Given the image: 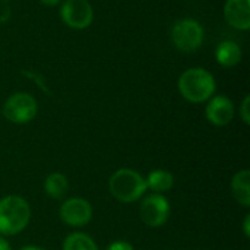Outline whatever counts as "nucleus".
I'll return each instance as SVG.
<instances>
[{"label":"nucleus","instance_id":"nucleus-15","mask_svg":"<svg viewBox=\"0 0 250 250\" xmlns=\"http://www.w3.org/2000/svg\"><path fill=\"white\" fill-rule=\"evenodd\" d=\"M63 250H98L95 242L83 233H72L63 242Z\"/></svg>","mask_w":250,"mask_h":250},{"label":"nucleus","instance_id":"nucleus-22","mask_svg":"<svg viewBox=\"0 0 250 250\" xmlns=\"http://www.w3.org/2000/svg\"><path fill=\"white\" fill-rule=\"evenodd\" d=\"M21 250H45V249H42V248H37V246H25V248H22Z\"/></svg>","mask_w":250,"mask_h":250},{"label":"nucleus","instance_id":"nucleus-13","mask_svg":"<svg viewBox=\"0 0 250 250\" xmlns=\"http://www.w3.org/2000/svg\"><path fill=\"white\" fill-rule=\"evenodd\" d=\"M44 189H45V193L50 198H53V199H63L67 195L69 183H67V179L63 174H60V173H51L45 179Z\"/></svg>","mask_w":250,"mask_h":250},{"label":"nucleus","instance_id":"nucleus-12","mask_svg":"<svg viewBox=\"0 0 250 250\" xmlns=\"http://www.w3.org/2000/svg\"><path fill=\"white\" fill-rule=\"evenodd\" d=\"M249 182V170H242V171H239V173L233 177V180H231V192H233L234 199H236L240 205H243V207H246V208H249L250 207Z\"/></svg>","mask_w":250,"mask_h":250},{"label":"nucleus","instance_id":"nucleus-5","mask_svg":"<svg viewBox=\"0 0 250 250\" xmlns=\"http://www.w3.org/2000/svg\"><path fill=\"white\" fill-rule=\"evenodd\" d=\"M37 101L32 95L25 92H16L10 95L3 105V116L16 125L31 122L37 116Z\"/></svg>","mask_w":250,"mask_h":250},{"label":"nucleus","instance_id":"nucleus-17","mask_svg":"<svg viewBox=\"0 0 250 250\" xmlns=\"http://www.w3.org/2000/svg\"><path fill=\"white\" fill-rule=\"evenodd\" d=\"M10 16V4L9 0H0V23L6 22Z\"/></svg>","mask_w":250,"mask_h":250},{"label":"nucleus","instance_id":"nucleus-3","mask_svg":"<svg viewBox=\"0 0 250 250\" xmlns=\"http://www.w3.org/2000/svg\"><path fill=\"white\" fill-rule=\"evenodd\" d=\"M108 188L111 195L123 204H130L141 199L148 189L145 179L139 173L129 168L117 170L111 176Z\"/></svg>","mask_w":250,"mask_h":250},{"label":"nucleus","instance_id":"nucleus-2","mask_svg":"<svg viewBox=\"0 0 250 250\" xmlns=\"http://www.w3.org/2000/svg\"><path fill=\"white\" fill-rule=\"evenodd\" d=\"M31 220V208L23 198L6 196L0 201V234L21 233Z\"/></svg>","mask_w":250,"mask_h":250},{"label":"nucleus","instance_id":"nucleus-18","mask_svg":"<svg viewBox=\"0 0 250 250\" xmlns=\"http://www.w3.org/2000/svg\"><path fill=\"white\" fill-rule=\"evenodd\" d=\"M105 250H135L133 246L127 242H114L111 243Z\"/></svg>","mask_w":250,"mask_h":250},{"label":"nucleus","instance_id":"nucleus-10","mask_svg":"<svg viewBox=\"0 0 250 250\" xmlns=\"http://www.w3.org/2000/svg\"><path fill=\"white\" fill-rule=\"evenodd\" d=\"M224 18L230 26L248 31L250 28V0H227L224 4Z\"/></svg>","mask_w":250,"mask_h":250},{"label":"nucleus","instance_id":"nucleus-7","mask_svg":"<svg viewBox=\"0 0 250 250\" xmlns=\"http://www.w3.org/2000/svg\"><path fill=\"white\" fill-rule=\"evenodd\" d=\"M141 220L149 227H161L170 217V204L160 193L146 196L139 208Z\"/></svg>","mask_w":250,"mask_h":250},{"label":"nucleus","instance_id":"nucleus-21","mask_svg":"<svg viewBox=\"0 0 250 250\" xmlns=\"http://www.w3.org/2000/svg\"><path fill=\"white\" fill-rule=\"evenodd\" d=\"M41 3H44L45 6H56V4H59L62 0H40Z\"/></svg>","mask_w":250,"mask_h":250},{"label":"nucleus","instance_id":"nucleus-14","mask_svg":"<svg viewBox=\"0 0 250 250\" xmlns=\"http://www.w3.org/2000/svg\"><path fill=\"white\" fill-rule=\"evenodd\" d=\"M145 182H146L148 189H151L157 193H161V192H167L173 188L174 179H173V174L166 170H155V171L149 173V176Z\"/></svg>","mask_w":250,"mask_h":250},{"label":"nucleus","instance_id":"nucleus-4","mask_svg":"<svg viewBox=\"0 0 250 250\" xmlns=\"http://www.w3.org/2000/svg\"><path fill=\"white\" fill-rule=\"evenodd\" d=\"M171 40L177 50L185 53L195 51L204 42V28L196 19L177 21L171 29Z\"/></svg>","mask_w":250,"mask_h":250},{"label":"nucleus","instance_id":"nucleus-6","mask_svg":"<svg viewBox=\"0 0 250 250\" xmlns=\"http://www.w3.org/2000/svg\"><path fill=\"white\" fill-rule=\"evenodd\" d=\"M60 18L73 29H85L92 23L94 10L88 0H64L60 9Z\"/></svg>","mask_w":250,"mask_h":250},{"label":"nucleus","instance_id":"nucleus-19","mask_svg":"<svg viewBox=\"0 0 250 250\" xmlns=\"http://www.w3.org/2000/svg\"><path fill=\"white\" fill-rule=\"evenodd\" d=\"M249 224H250V217L248 215V217H246V220H245V224H243V229H245V236H246V237H249V234H250Z\"/></svg>","mask_w":250,"mask_h":250},{"label":"nucleus","instance_id":"nucleus-1","mask_svg":"<svg viewBox=\"0 0 250 250\" xmlns=\"http://www.w3.org/2000/svg\"><path fill=\"white\" fill-rule=\"evenodd\" d=\"M177 86L183 98L195 104L209 100L217 89L214 76L202 67H193L183 72Z\"/></svg>","mask_w":250,"mask_h":250},{"label":"nucleus","instance_id":"nucleus-20","mask_svg":"<svg viewBox=\"0 0 250 250\" xmlns=\"http://www.w3.org/2000/svg\"><path fill=\"white\" fill-rule=\"evenodd\" d=\"M0 250H12L10 245L4 239H1V237H0Z\"/></svg>","mask_w":250,"mask_h":250},{"label":"nucleus","instance_id":"nucleus-16","mask_svg":"<svg viewBox=\"0 0 250 250\" xmlns=\"http://www.w3.org/2000/svg\"><path fill=\"white\" fill-rule=\"evenodd\" d=\"M249 105H250V97L246 95L243 103H242V107H240V116H242V120L245 122V125H249L250 123V113H249Z\"/></svg>","mask_w":250,"mask_h":250},{"label":"nucleus","instance_id":"nucleus-8","mask_svg":"<svg viewBox=\"0 0 250 250\" xmlns=\"http://www.w3.org/2000/svg\"><path fill=\"white\" fill-rule=\"evenodd\" d=\"M60 218L67 226L82 227L91 221L92 208L88 201L82 198H72L60 207Z\"/></svg>","mask_w":250,"mask_h":250},{"label":"nucleus","instance_id":"nucleus-11","mask_svg":"<svg viewBox=\"0 0 250 250\" xmlns=\"http://www.w3.org/2000/svg\"><path fill=\"white\" fill-rule=\"evenodd\" d=\"M215 59L217 62L224 67H233L240 63L242 60V48L237 42L226 40L218 44L215 50Z\"/></svg>","mask_w":250,"mask_h":250},{"label":"nucleus","instance_id":"nucleus-9","mask_svg":"<svg viewBox=\"0 0 250 250\" xmlns=\"http://www.w3.org/2000/svg\"><path fill=\"white\" fill-rule=\"evenodd\" d=\"M205 114L209 123L215 126H227L234 117V104L230 98L217 95L208 103Z\"/></svg>","mask_w":250,"mask_h":250}]
</instances>
